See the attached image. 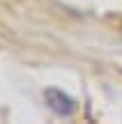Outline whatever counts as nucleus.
Listing matches in <instances>:
<instances>
[{"mask_svg":"<svg viewBox=\"0 0 122 124\" xmlns=\"http://www.w3.org/2000/svg\"><path fill=\"white\" fill-rule=\"evenodd\" d=\"M44 99H46V103H49V108L55 113V115H60V117H69V115L76 113L74 99L67 97V94H65L62 90H58V87L44 90Z\"/></svg>","mask_w":122,"mask_h":124,"instance_id":"obj_1","label":"nucleus"}]
</instances>
